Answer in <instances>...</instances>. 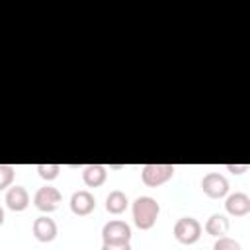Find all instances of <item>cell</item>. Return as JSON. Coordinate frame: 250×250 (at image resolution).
<instances>
[{
    "label": "cell",
    "instance_id": "cell-14",
    "mask_svg": "<svg viewBox=\"0 0 250 250\" xmlns=\"http://www.w3.org/2000/svg\"><path fill=\"white\" fill-rule=\"evenodd\" d=\"M35 170H37V174H39L45 182H51V180H55V178L59 176L61 166H59V164H37Z\"/></svg>",
    "mask_w": 250,
    "mask_h": 250
},
{
    "label": "cell",
    "instance_id": "cell-4",
    "mask_svg": "<svg viewBox=\"0 0 250 250\" xmlns=\"http://www.w3.org/2000/svg\"><path fill=\"white\" fill-rule=\"evenodd\" d=\"M102 240L104 244H123L131 242V227L125 221L111 219L102 229Z\"/></svg>",
    "mask_w": 250,
    "mask_h": 250
},
{
    "label": "cell",
    "instance_id": "cell-2",
    "mask_svg": "<svg viewBox=\"0 0 250 250\" xmlns=\"http://www.w3.org/2000/svg\"><path fill=\"white\" fill-rule=\"evenodd\" d=\"M176 172L174 164H145L141 170V180L148 188H158L166 184Z\"/></svg>",
    "mask_w": 250,
    "mask_h": 250
},
{
    "label": "cell",
    "instance_id": "cell-19",
    "mask_svg": "<svg viewBox=\"0 0 250 250\" xmlns=\"http://www.w3.org/2000/svg\"><path fill=\"white\" fill-rule=\"evenodd\" d=\"M4 225V209H2V205H0V227Z\"/></svg>",
    "mask_w": 250,
    "mask_h": 250
},
{
    "label": "cell",
    "instance_id": "cell-12",
    "mask_svg": "<svg viewBox=\"0 0 250 250\" xmlns=\"http://www.w3.org/2000/svg\"><path fill=\"white\" fill-rule=\"evenodd\" d=\"M82 180L88 188H100L107 180V168L102 164H88L82 172Z\"/></svg>",
    "mask_w": 250,
    "mask_h": 250
},
{
    "label": "cell",
    "instance_id": "cell-6",
    "mask_svg": "<svg viewBox=\"0 0 250 250\" xmlns=\"http://www.w3.org/2000/svg\"><path fill=\"white\" fill-rule=\"evenodd\" d=\"M61 199H62V195H61V191H59L57 188H53V186H43V188H39V189L35 191V195H33V205H35L41 213H53V211L59 207Z\"/></svg>",
    "mask_w": 250,
    "mask_h": 250
},
{
    "label": "cell",
    "instance_id": "cell-18",
    "mask_svg": "<svg viewBox=\"0 0 250 250\" xmlns=\"http://www.w3.org/2000/svg\"><path fill=\"white\" fill-rule=\"evenodd\" d=\"M227 170L232 174H242L248 170V164H227Z\"/></svg>",
    "mask_w": 250,
    "mask_h": 250
},
{
    "label": "cell",
    "instance_id": "cell-9",
    "mask_svg": "<svg viewBox=\"0 0 250 250\" xmlns=\"http://www.w3.org/2000/svg\"><path fill=\"white\" fill-rule=\"evenodd\" d=\"M4 201H6V207L10 211L20 213V211H25L29 207V193H27V189L23 186H18L16 184V186H10L8 188Z\"/></svg>",
    "mask_w": 250,
    "mask_h": 250
},
{
    "label": "cell",
    "instance_id": "cell-15",
    "mask_svg": "<svg viewBox=\"0 0 250 250\" xmlns=\"http://www.w3.org/2000/svg\"><path fill=\"white\" fill-rule=\"evenodd\" d=\"M213 250H242L240 242L230 236H219L213 244Z\"/></svg>",
    "mask_w": 250,
    "mask_h": 250
},
{
    "label": "cell",
    "instance_id": "cell-7",
    "mask_svg": "<svg viewBox=\"0 0 250 250\" xmlns=\"http://www.w3.org/2000/svg\"><path fill=\"white\" fill-rule=\"evenodd\" d=\"M70 211L78 217H86L96 209V197L88 189H78L70 195Z\"/></svg>",
    "mask_w": 250,
    "mask_h": 250
},
{
    "label": "cell",
    "instance_id": "cell-17",
    "mask_svg": "<svg viewBox=\"0 0 250 250\" xmlns=\"http://www.w3.org/2000/svg\"><path fill=\"white\" fill-rule=\"evenodd\" d=\"M102 250H131V242H123V244H102Z\"/></svg>",
    "mask_w": 250,
    "mask_h": 250
},
{
    "label": "cell",
    "instance_id": "cell-10",
    "mask_svg": "<svg viewBox=\"0 0 250 250\" xmlns=\"http://www.w3.org/2000/svg\"><path fill=\"white\" fill-rule=\"evenodd\" d=\"M225 211L232 217H244L250 213V197L244 191L229 193L225 199Z\"/></svg>",
    "mask_w": 250,
    "mask_h": 250
},
{
    "label": "cell",
    "instance_id": "cell-1",
    "mask_svg": "<svg viewBox=\"0 0 250 250\" xmlns=\"http://www.w3.org/2000/svg\"><path fill=\"white\" fill-rule=\"evenodd\" d=\"M133 223L141 230H150L160 215V203L150 195H139L133 201Z\"/></svg>",
    "mask_w": 250,
    "mask_h": 250
},
{
    "label": "cell",
    "instance_id": "cell-8",
    "mask_svg": "<svg viewBox=\"0 0 250 250\" xmlns=\"http://www.w3.org/2000/svg\"><path fill=\"white\" fill-rule=\"evenodd\" d=\"M33 236L39 240V242H53L57 238V232H59V227L57 223L49 217V215H41L33 221Z\"/></svg>",
    "mask_w": 250,
    "mask_h": 250
},
{
    "label": "cell",
    "instance_id": "cell-11",
    "mask_svg": "<svg viewBox=\"0 0 250 250\" xmlns=\"http://www.w3.org/2000/svg\"><path fill=\"white\" fill-rule=\"evenodd\" d=\"M230 229V223H229V217L225 213H213L207 221H205V232L219 238V236H227Z\"/></svg>",
    "mask_w": 250,
    "mask_h": 250
},
{
    "label": "cell",
    "instance_id": "cell-13",
    "mask_svg": "<svg viewBox=\"0 0 250 250\" xmlns=\"http://www.w3.org/2000/svg\"><path fill=\"white\" fill-rule=\"evenodd\" d=\"M129 207V199L121 189H113L105 197V211L111 215H121Z\"/></svg>",
    "mask_w": 250,
    "mask_h": 250
},
{
    "label": "cell",
    "instance_id": "cell-16",
    "mask_svg": "<svg viewBox=\"0 0 250 250\" xmlns=\"http://www.w3.org/2000/svg\"><path fill=\"white\" fill-rule=\"evenodd\" d=\"M14 174H16V172H14V166H10V164H0V191L12 186Z\"/></svg>",
    "mask_w": 250,
    "mask_h": 250
},
{
    "label": "cell",
    "instance_id": "cell-3",
    "mask_svg": "<svg viewBox=\"0 0 250 250\" xmlns=\"http://www.w3.org/2000/svg\"><path fill=\"white\" fill-rule=\"evenodd\" d=\"M201 236V223L193 217H182L174 225V238L180 244H195Z\"/></svg>",
    "mask_w": 250,
    "mask_h": 250
},
{
    "label": "cell",
    "instance_id": "cell-5",
    "mask_svg": "<svg viewBox=\"0 0 250 250\" xmlns=\"http://www.w3.org/2000/svg\"><path fill=\"white\" fill-rule=\"evenodd\" d=\"M201 189L211 199H221L229 193V180L219 172H209L201 180Z\"/></svg>",
    "mask_w": 250,
    "mask_h": 250
}]
</instances>
